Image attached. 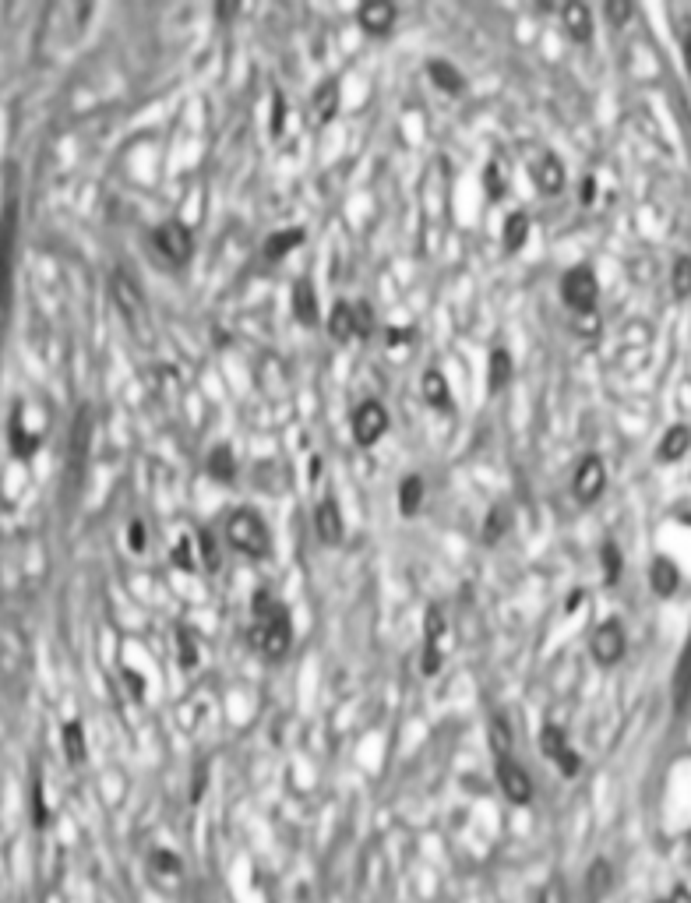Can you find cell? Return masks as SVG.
I'll return each mask as SVG.
<instances>
[{"label":"cell","mask_w":691,"mask_h":903,"mask_svg":"<svg viewBox=\"0 0 691 903\" xmlns=\"http://www.w3.org/2000/svg\"><path fill=\"white\" fill-rule=\"evenodd\" d=\"M251 611H254V642L261 646V653H265L268 660L286 657L290 639H293L290 611H286L268 590H254Z\"/></svg>","instance_id":"cell-1"},{"label":"cell","mask_w":691,"mask_h":903,"mask_svg":"<svg viewBox=\"0 0 691 903\" xmlns=\"http://www.w3.org/2000/svg\"><path fill=\"white\" fill-rule=\"evenodd\" d=\"M226 540H230L240 554H247V558H261V554H268V547H272L268 526L261 523L254 512H247V508H237V512L226 519Z\"/></svg>","instance_id":"cell-2"},{"label":"cell","mask_w":691,"mask_h":903,"mask_svg":"<svg viewBox=\"0 0 691 903\" xmlns=\"http://www.w3.org/2000/svg\"><path fill=\"white\" fill-rule=\"evenodd\" d=\"M596 293H600V283H596V272L589 269V265H575V269H568L565 279H561V297H565V304L579 314L593 311Z\"/></svg>","instance_id":"cell-3"},{"label":"cell","mask_w":691,"mask_h":903,"mask_svg":"<svg viewBox=\"0 0 691 903\" xmlns=\"http://www.w3.org/2000/svg\"><path fill=\"white\" fill-rule=\"evenodd\" d=\"M110 290H113V300H117V311L124 314L131 325H142V318H145V293H142V286L134 283L131 272H127V269H113Z\"/></svg>","instance_id":"cell-4"},{"label":"cell","mask_w":691,"mask_h":903,"mask_svg":"<svg viewBox=\"0 0 691 903\" xmlns=\"http://www.w3.org/2000/svg\"><path fill=\"white\" fill-rule=\"evenodd\" d=\"M625 650H628L625 628L617 625V618H607L593 632V660L596 664H603V667H614L617 660L625 657Z\"/></svg>","instance_id":"cell-5"},{"label":"cell","mask_w":691,"mask_h":903,"mask_svg":"<svg viewBox=\"0 0 691 903\" xmlns=\"http://www.w3.org/2000/svg\"><path fill=\"white\" fill-rule=\"evenodd\" d=\"M540 748H543V755H547V759L558 762V769L565 773V777H575V773H579L582 759L572 752V745H568V734L561 731V727H554V724L543 727V731H540Z\"/></svg>","instance_id":"cell-6"},{"label":"cell","mask_w":691,"mask_h":903,"mask_svg":"<svg viewBox=\"0 0 691 903\" xmlns=\"http://www.w3.org/2000/svg\"><path fill=\"white\" fill-rule=\"evenodd\" d=\"M385 427H388V413L378 399H367V403L357 406V413H353V438L360 445H374L385 434Z\"/></svg>","instance_id":"cell-7"},{"label":"cell","mask_w":691,"mask_h":903,"mask_svg":"<svg viewBox=\"0 0 691 903\" xmlns=\"http://www.w3.org/2000/svg\"><path fill=\"white\" fill-rule=\"evenodd\" d=\"M498 784L512 805H529L533 801V780L515 759H498Z\"/></svg>","instance_id":"cell-8"},{"label":"cell","mask_w":691,"mask_h":903,"mask_svg":"<svg viewBox=\"0 0 691 903\" xmlns=\"http://www.w3.org/2000/svg\"><path fill=\"white\" fill-rule=\"evenodd\" d=\"M156 247H159V254L170 258V262H187L191 251H194L191 230H187L180 219H170V223H163L156 230Z\"/></svg>","instance_id":"cell-9"},{"label":"cell","mask_w":691,"mask_h":903,"mask_svg":"<svg viewBox=\"0 0 691 903\" xmlns=\"http://www.w3.org/2000/svg\"><path fill=\"white\" fill-rule=\"evenodd\" d=\"M572 491L579 501H596L603 491V463L596 456H586L579 463V470H575V480H572Z\"/></svg>","instance_id":"cell-10"},{"label":"cell","mask_w":691,"mask_h":903,"mask_svg":"<svg viewBox=\"0 0 691 903\" xmlns=\"http://www.w3.org/2000/svg\"><path fill=\"white\" fill-rule=\"evenodd\" d=\"M670 695H674V709L684 713L691 706V639L684 642L681 657H677L674 667V685H670Z\"/></svg>","instance_id":"cell-11"},{"label":"cell","mask_w":691,"mask_h":903,"mask_svg":"<svg viewBox=\"0 0 691 903\" xmlns=\"http://www.w3.org/2000/svg\"><path fill=\"white\" fill-rule=\"evenodd\" d=\"M533 180L540 191H547V195H558L561 187H565V166H561V159L554 156V152H547V156L536 159L533 166Z\"/></svg>","instance_id":"cell-12"},{"label":"cell","mask_w":691,"mask_h":903,"mask_svg":"<svg viewBox=\"0 0 691 903\" xmlns=\"http://www.w3.org/2000/svg\"><path fill=\"white\" fill-rule=\"evenodd\" d=\"M314 530L325 544H339L342 540V512L332 498H325L318 508H314Z\"/></svg>","instance_id":"cell-13"},{"label":"cell","mask_w":691,"mask_h":903,"mask_svg":"<svg viewBox=\"0 0 691 903\" xmlns=\"http://www.w3.org/2000/svg\"><path fill=\"white\" fill-rule=\"evenodd\" d=\"M149 879L156 882V886L170 889L173 882L180 879V858L173 851H152L149 858Z\"/></svg>","instance_id":"cell-14"},{"label":"cell","mask_w":691,"mask_h":903,"mask_svg":"<svg viewBox=\"0 0 691 903\" xmlns=\"http://www.w3.org/2000/svg\"><path fill=\"white\" fill-rule=\"evenodd\" d=\"M649 583H653V593H660V597H670V593L677 590V583H681V575H677V565L670 558H656L653 565H649Z\"/></svg>","instance_id":"cell-15"},{"label":"cell","mask_w":691,"mask_h":903,"mask_svg":"<svg viewBox=\"0 0 691 903\" xmlns=\"http://www.w3.org/2000/svg\"><path fill=\"white\" fill-rule=\"evenodd\" d=\"M360 25H364L367 32H385V29H392V22H395V8L392 4H385V0H371V4H364V8H360Z\"/></svg>","instance_id":"cell-16"},{"label":"cell","mask_w":691,"mask_h":903,"mask_svg":"<svg viewBox=\"0 0 691 903\" xmlns=\"http://www.w3.org/2000/svg\"><path fill=\"white\" fill-rule=\"evenodd\" d=\"M688 445H691V427L688 424H674L660 441V459L663 463H674V459H681L684 452H688Z\"/></svg>","instance_id":"cell-17"},{"label":"cell","mask_w":691,"mask_h":903,"mask_svg":"<svg viewBox=\"0 0 691 903\" xmlns=\"http://www.w3.org/2000/svg\"><path fill=\"white\" fill-rule=\"evenodd\" d=\"M293 311H297V318L304 321V325H311V321L318 318V293H314V286L307 283V279H297V283H293Z\"/></svg>","instance_id":"cell-18"},{"label":"cell","mask_w":691,"mask_h":903,"mask_svg":"<svg viewBox=\"0 0 691 903\" xmlns=\"http://www.w3.org/2000/svg\"><path fill=\"white\" fill-rule=\"evenodd\" d=\"M561 18H565L568 32H572L575 39H589V32H593V15H589L586 4L572 0V4H565V8H561Z\"/></svg>","instance_id":"cell-19"},{"label":"cell","mask_w":691,"mask_h":903,"mask_svg":"<svg viewBox=\"0 0 691 903\" xmlns=\"http://www.w3.org/2000/svg\"><path fill=\"white\" fill-rule=\"evenodd\" d=\"M328 332H332L335 339L357 336V318H353V304L339 300V304L332 307V318H328Z\"/></svg>","instance_id":"cell-20"},{"label":"cell","mask_w":691,"mask_h":903,"mask_svg":"<svg viewBox=\"0 0 691 903\" xmlns=\"http://www.w3.org/2000/svg\"><path fill=\"white\" fill-rule=\"evenodd\" d=\"M314 113H318V120H332V113L339 110V85H335V78H325V82L314 89Z\"/></svg>","instance_id":"cell-21"},{"label":"cell","mask_w":691,"mask_h":903,"mask_svg":"<svg viewBox=\"0 0 691 903\" xmlns=\"http://www.w3.org/2000/svg\"><path fill=\"white\" fill-rule=\"evenodd\" d=\"M89 441H92V413H89V406H82L75 417V438H71V456H75L78 463L89 456Z\"/></svg>","instance_id":"cell-22"},{"label":"cell","mask_w":691,"mask_h":903,"mask_svg":"<svg viewBox=\"0 0 691 903\" xmlns=\"http://www.w3.org/2000/svg\"><path fill=\"white\" fill-rule=\"evenodd\" d=\"M491 748H494V755H498V759H512L515 731H512V724L501 717V713L491 720Z\"/></svg>","instance_id":"cell-23"},{"label":"cell","mask_w":691,"mask_h":903,"mask_svg":"<svg viewBox=\"0 0 691 903\" xmlns=\"http://www.w3.org/2000/svg\"><path fill=\"white\" fill-rule=\"evenodd\" d=\"M610 879H614L610 865L603 858H596L593 865H589V872H586V896L589 900H600V896L610 889Z\"/></svg>","instance_id":"cell-24"},{"label":"cell","mask_w":691,"mask_h":903,"mask_svg":"<svg viewBox=\"0 0 691 903\" xmlns=\"http://www.w3.org/2000/svg\"><path fill=\"white\" fill-rule=\"evenodd\" d=\"M424 399L431 406H438V410H448V381L438 367L424 371Z\"/></svg>","instance_id":"cell-25"},{"label":"cell","mask_w":691,"mask_h":903,"mask_svg":"<svg viewBox=\"0 0 691 903\" xmlns=\"http://www.w3.org/2000/svg\"><path fill=\"white\" fill-rule=\"evenodd\" d=\"M420 501H424V480H420L417 473H409V477L399 484V508L406 515H413L420 508Z\"/></svg>","instance_id":"cell-26"},{"label":"cell","mask_w":691,"mask_h":903,"mask_svg":"<svg viewBox=\"0 0 691 903\" xmlns=\"http://www.w3.org/2000/svg\"><path fill=\"white\" fill-rule=\"evenodd\" d=\"M233 470H237V459H233V448L230 445H216L209 452V473L216 480H230Z\"/></svg>","instance_id":"cell-27"},{"label":"cell","mask_w":691,"mask_h":903,"mask_svg":"<svg viewBox=\"0 0 691 903\" xmlns=\"http://www.w3.org/2000/svg\"><path fill=\"white\" fill-rule=\"evenodd\" d=\"M300 240H304V230H283V233H272V237L265 240V258L268 262H275V258H283L290 247H297Z\"/></svg>","instance_id":"cell-28"},{"label":"cell","mask_w":691,"mask_h":903,"mask_svg":"<svg viewBox=\"0 0 691 903\" xmlns=\"http://www.w3.org/2000/svg\"><path fill=\"white\" fill-rule=\"evenodd\" d=\"M529 237V216L522 209H515L512 216L505 219V247L508 251H515V247H522Z\"/></svg>","instance_id":"cell-29"},{"label":"cell","mask_w":691,"mask_h":903,"mask_svg":"<svg viewBox=\"0 0 691 903\" xmlns=\"http://www.w3.org/2000/svg\"><path fill=\"white\" fill-rule=\"evenodd\" d=\"M427 75H431L434 85L445 89V92H459L462 89V75L452 68V64H445V60H431V64H427Z\"/></svg>","instance_id":"cell-30"},{"label":"cell","mask_w":691,"mask_h":903,"mask_svg":"<svg viewBox=\"0 0 691 903\" xmlns=\"http://www.w3.org/2000/svg\"><path fill=\"white\" fill-rule=\"evenodd\" d=\"M445 628H448L445 611H441L438 604H431V607H427V614H424V642H427V646H441V639H445Z\"/></svg>","instance_id":"cell-31"},{"label":"cell","mask_w":691,"mask_h":903,"mask_svg":"<svg viewBox=\"0 0 691 903\" xmlns=\"http://www.w3.org/2000/svg\"><path fill=\"white\" fill-rule=\"evenodd\" d=\"M512 381V353L508 350H494L491 353V389L501 392Z\"/></svg>","instance_id":"cell-32"},{"label":"cell","mask_w":691,"mask_h":903,"mask_svg":"<svg viewBox=\"0 0 691 903\" xmlns=\"http://www.w3.org/2000/svg\"><path fill=\"white\" fill-rule=\"evenodd\" d=\"M8 434H11V448H15V456L18 459H29L32 452H36V445L39 441L32 438V434H25V427H22V417H11V427H8Z\"/></svg>","instance_id":"cell-33"},{"label":"cell","mask_w":691,"mask_h":903,"mask_svg":"<svg viewBox=\"0 0 691 903\" xmlns=\"http://www.w3.org/2000/svg\"><path fill=\"white\" fill-rule=\"evenodd\" d=\"M64 748H67V762H82L85 759V734H82V724H71L64 727Z\"/></svg>","instance_id":"cell-34"},{"label":"cell","mask_w":691,"mask_h":903,"mask_svg":"<svg viewBox=\"0 0 691 903\" xmlns=\"http://www.w3.org/2000/svg\"><path fill=\"white\" fill-rule=\"evenodd\" d=\"M670 283H674V293L677 297H688L691 293V258L688 254H681L674 262V272H670Z\"/></svg>","instance_id":"cell-35"},{"label":"cell","mask_w":691,"mask_h":903,"mask_svg":"<svg viewBox=\"0 0 691 903\" xmlns=\"http://www.w3.org/2000/svg\"><path fill=\"white\" fill-rule=\"evenodd\" d=\"M508 523H512V519H508V512H505V505H494L491 508V515H487V523H483V540H498L501 533L508 530Z\"/></svg>","instance_id":"cell-36"},{"label":"cell","mask_w":691,"mask_h":903,"mask_svg":"<svg viewBox=\"0 0 691 903\" xmlns=\"http://www.w3.org/2000/svg\"><path fill=\"white\" fill-rule=\"evenodd\" d=\"M603 575H607V583H617V575H621V554L614 544H603Z\"/></svg>","instance_id":"cell-37"},{"label":"cell","mask_w":691,"mask_h":903,"mask_svg":"<svg viewBox=\"0 0 691 903\" xmlns=\"http://www.w3.org/2000/svg\"><path fill=\"white\" fill-rule=\"evenodd\" d=\"M536 903H568L565 882H561V879H550L547 886L540 889V896H536Z\"/></svg>","instance_id":"cell-38"},{"label":"cell","mask_w":691,"mask_h":903,"mask_svg":"<svg viewBox=\"0 0 691 903\" xmlns=\"http://www.w3.org/2000/svg\"><path fill=\"white\" fill-rule=\"evenodd\" d=\"M198 547H201V554H205V568H209V572H216V568H219V554H216V540H212L209 530L198 533Z\"/></svg>","instance_id":"cell-39"},{"label":"cell","mask_w":691,"mask_h":903,"mask_svg":"<svg viewBox=\"0 0 691 903\" xmlns=\"http://www.w3.org/2000/svg\"><path fill=\"white\" fill-rule=\"evenodd\" d=\"M483 184H487V195H491V198L505 195V184H501V166L498 163H491L487 170H483Z\"/></svg>","instance_id":"cell-40"},{"label":"cell","mask_w":691,"mask_h":903,"mask_svg":"<svg viewBox=\"0 0 691 903\" xmlns=\"http://www.w3.org/2000/svg\"><path fill=\"white\" fill-rule=\"evenodd\" d=\"M353 318H357V336H367L374 325V314H371V304H364V300H357L353 304Z\"/></svg>","instance_id":"cell-41"},{"label":"cell","mask_w":691,"mask_h":903,"mask_svg":"<svg viewBox=\"0 0 691 903\" xmlns=\"http://www.w3.org/2000/svg\"><path fill=\"white\" fill-rule=\"evenodd\" d=\"M607 18L614 25H625L632 18V4L628 0H607Z\"/></svg>","instance_id":"cell-42"},{"label":"cell","mask_w":691,"mask_h":903,"mask_svg":"<svg viewBox=\"0 0 691 903\" xmlns=\"http://www.w3.org/2000/svg\"><path fill=\"white\" fill-rule=\"evenodd\" d=\"M177 639H180V664H184V667H194V660H198V653H194V639H191V632H187V628H180V632H177Z\"/></svg>","instance_id":"cell-43"},{"label":"cell","mask_w":691,"mask_h":903,"mask_svg":"<svg viewBox=\"0 0 691 903\" xmlns=\"http://www.w3.org/2000/svg\"><path fill=\"white\" fill-rule=\"evenodd\" d=\"M441 667V646H427L424 642V657H420V671L424 674H434Z\"/></svg>","instance_id":"cell-44"},{"label":"cell","mask_w":691,"mask_h":903,"mask_svg":"<svg viewBox=\"0 0 691 903\" xmlns=\"http://www.w3.org/2000/svg\"><path fill=\"white\" fill-rule=\"evenodd\" d=\"M32 819L36 826H46V805H43V784H32Z\"/></svg>","instance_id":"cell-45"},{"label":"cell","mask_w":691,"mask_h":903,"mask_svg":"<svg viewBox=\"0 0 691 903\" xmlns=\"http://www.w3.org/2000/svg\"><path fill=\"white\" fill-rule=\"evenodd\" d=\"M127 537H131V540H127V544H131V551H142L145 540H149V533H145V526L138 523V519H134L131 530H127Z\"/></svg>","instance_id":"cell-46"},{"label":"cell","mask_w":691,"mask_h":903,"mask_svg":"<svg viewBox=\"0 0 691 903\" xmlns=\"http://www.w3.org/2000/svg\"><path fill=\"white\" fill-rule=\"evenodd\" d=\"M283 113H286L283 96H279V92H275V99H272V131H275V135H279V131H283Z\"/></svg>","instance_id":"cell-47"},{"label":"cell","mask_w":691,"mask_h":903,"mask_svg":"<svg viewBox=\"0 0 691 903\" xmlns=\"http://www.w3.org/2000/svg\"><path fill=\"white\" fill-rule=\"evenodd\" d=\"M593 191H596V180L586 177L582 180V202H593Z\"/></svg>","instance_id":"cell-48"},{"label":"cell","mask_w":691,"mask_h":903,"mask_svg":"<svg viewBox=\"0 0 691 903\" xmlns=\"http://www.w3.org/2000/svg\"><path fill=\"white\" fill-rule=\"evenodd\" d=\"M684 64H688V75H691V29L684 36Z\"/></svg>","instance_id":"cell-49"},{"label":"cell","mask_w":691,"mask_h":903,"mask_svg":"<svg viewBox=\"0 0 691 903\" xmlns=\"http://www.w3.org/2000/svg\"><path fill=\"white\" fill-rule=\"evenodd\" d=\"M233 11H237V4H219V15H233Z\"/></svg>","instance_id":"cell-50"},{"label":"cell","mask_w":691,"mask_h":903,"mask_svg":"<svg viewBox=\"0 0 691 903\" xmlns=\"http://www.w3.org/2000/svg\"><path fill=\"white\" fill-rule=\"evenodd\" d=\"M656 903H674V900H656Z\"/></svg>","instance_id":"cell-51"}]
</instances>
